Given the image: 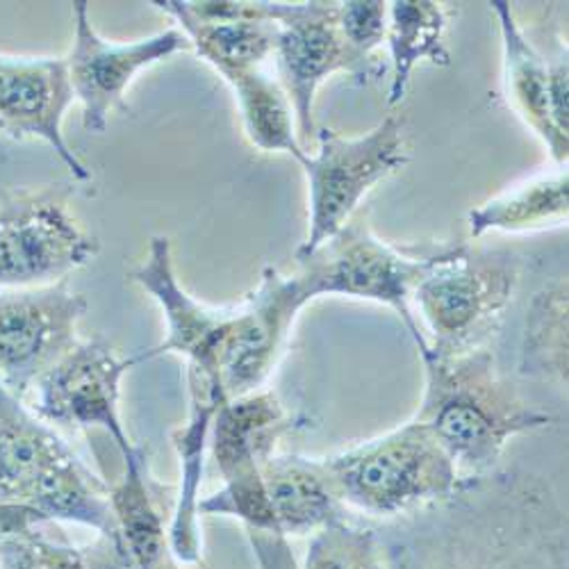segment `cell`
<instances>
[{
  "mask_svg": "<svg viewBox=\"0 0 569 569\" xmlns=\"http://www.w3.org/2000/svg\"><path fill=\"white\" fill-rule=\"evenodd\" d=\"M310 301L297 276L267 267L260 284L230 308L217 358V395L237 399L258 392L276 369L301 308Z\"/></svg>",
  "mask_w": 569,
  "mask_h": 569,
  "instance_id": "9c48e42d",
  "label": "cell"
},
{
  "mask_svg": "<svg viewBox=\"0 0 569 569\" xmlns=\"http://www.w3.org/2000/svg\"><path fill=\"white\" fill-rule=\"evenodd\" d=\"M264 492L284 538L317 536L342 525L347 506L323 460L273 453L260 467Z\"/></svg>",
  "mask_w": 569,
  "mask_h": 569,
  "instance_id": "44dd1931",
  "label": "cell"
},
{
  "mask_svg": "<svg viewBox=\"0 0 569 569\" xmlns=\"http://www.w3.org/2000/svg\"><path fill=\"white\" fill-rule=\"evenodd\" d=\"M323 462L345 506L388 521L449 499L462 483L449 453L417 419Z\"/></svg>",
  "mask_w": 569,
  "mask_h": 569,
  "instance_id": "3957f363",
  "label": "cell"
},
{
  "mask_svg": "<svg viewBox=\"0 0 569 569\" xmlns=\"http://www.w3.org/2000/svg\"><path fill=\"white\" fill-rule=\"evenodd\" d=\"M340 28L356 62L358 82L386 71L373 60V51L388 39V3L383 0H345L338 3Z\"/></svg>",
  "mask_w": 569,
  "mask_h": 569,
  "instance_id": "83f0119b",
  "label": "cell"
},
{
  "mask_svg": "<svg viewBox=\"0 0 569 569\" xmlns=\"http://www.w3.org/2000/svg\"><path fill=\"white\" fill-rule=\"evenodd\" d=\"M303 569H388L376 529L342 521L312 536Z\"/></svg>",
  "mask_w": 569,
  "mask_h": 569,
  "instance_id": "4316f807",
  "label": "cell"
},
{
  "mask_svg": "<svg viewBox=\"0 0 569 569\" xmlns=\"http://www.w3.org/2000/svg\"><path fill=\"white\" fill-rule=\"evenodd\" d=\"M388 569H567V527L529 510L471 506L467 483L445 501L376 529Z\"/></svg>",
  "mask_w": 569,
  "mask_h": 569,
  "instance_id": "6da1fadb",
  "label": "cell"
},
{
  "mask_svg": "<svg viewBox=\"0 0 569 569\" xmlns=\"http://www.w3.org/2000/svg\"><path fill=\"white\" fill-rule=\"evenodd\" d=\"M71 182L0 192V290L43 288L99 256V240L69 210Z\"/></svg>",
  "mask_w": 569,
  "mask_h": 569,
  "instance_id": "8992f818",
  "label": "cell"
},
{
  "mask_svg": "<svg viewBox=\"0 0 569 569\" xmlns=\"http://www.w3.org/2000/svg\"><path fill=\"white\" fill-rule=\"evenodd\" d=\"M426 390L417 421L433 433L453 465L483 477L501 458L510 438L553 423V417L519 397L497 371L488 347L460 353L426 349Z\"/></svg>",
  "mask_w": 569,
  "mask_h": 569,
  "instance_id": "7a4b0ae2",
  "label": "cell"
},
{
  "mask_svg": "<svg viewBox=\"0 0 569 569\" xmlns=\"http://www.w3.org/2000/svg\"><path fill=\"white\" fill-rule=\"evenodd\" d=\"M317 153L301 162L308 180V234L297 260L317 251L353 217L369 189L408 162L403 119L388 114L360 137L317 128Z\"/></svg>",
  "mask_w": 569,
  "mask_h": 569,
  "instance_id": "52a82bcc",
  "label": "cell"
},
{
  "mask_svg": "<svg viewBox=\"0 0 569 569\" xmlns=\"http://www.w3.org/2000/svg\"><path fill=\"white\" fill-rule=\"evenodd\" d=\"M447 244L431 251H401L378 237L362 221H349L317 251L297 260L295 273L308 301L347 297L392 308L406 323L419 353L429 349L412 315L410 301L419 280L445 256Z\"/></svg>",
  "mask_w": 569,
  "mask_h": 569,
  "instance_id": "5b68a950",
  "label": "cell"
},
{
  "mask_svg": "<svg viewBox=\"0 0 569 569\" xmlns=\"http://www.w3.org/2000/svg\"><path fill=\"white\" fill-rule=\"evenodd\" d=\"M503 46L506 93L515 110L545 141L558 164L569 156V69L567 53L547 60L519 28L510 3L492 0Z\"/></svg>",
  "mask_w": 569,
  "mask_h": 569,
  "instance_id": "2e32d148",
  "label": "cell"
},
{
  "mask_svg": "<svg viewBox=\"0 0 569 569\" xmlns=\"http://www.w3.org/2000/svg\"><path fill=\"white\" fill-rule=\"evenodd\" d=\"M187 43L219 76L237 69L264 67L273 58L278 23L273 3H234V0H160Z\"/></svg>",
  "mask_w": 569,
  "mask_h": 569,
  "instance_id": "e0dca14e",
  "label": "cell"
},
{
  "mask_svg": "<svg viewBox=\"0 0 569 569\" xmlns=\"http://www.w3.org/2000/svg\"><path fill=\"white\" fill-rule=\"evenodd\" d=\"M519 351V373L567 386V282L536 295Z\"/></svg>",
  "mask_w": 569,
  "mask_h": 569,
  "instance_id": "484cf974",
  "label": "cell"
},
{
  "mask_svg": "<svg viewBox=\"0 0 569 569\" xmlns=\"http://www.w3.org/2000/svg\"><path fill=\"white\" fill-rule=\"evenodd\" d=\"M73 46L67 62L73 99L82 106V126L87 132H106L112 112H126V93L134 76L153 67L187 46L178 28L158 34L114 43L103 39L91 26L89 3H73Z\"/></svg>",
  "mask_w": 569,
  "mask_h": 569,
  "instance_id": "7c38bea8",
  "label": "cell"
},
{
  "mask_svg": "<svg viewBox=\"0 0 569 569\" xmlns=\"http://www.w3.org/2000/svg\"><path fill=\"white\" fill-rule=\"evenodd\" d=\"M97 497V473L0 383V508L46 521H80Z\"/></svg>",
  "mask_w": 569,
  "mask_h": 569,
  "instance_id": "277c9868",
  "label": "cell"
},
{
  "mask_svg": "<svg viewBox=\"0 0 569 569\" xmlns=\"http://www.w3.org/2000/svg\"><path fill=\"white\" fill-rule=\"evenodd\" d=\"M128 278L151 295L167 321L164 340L156 349L134 356L137 362L176 353L187 360V367L201 371L210 383L212 397L223 401L217 395V358L230 308H210L182 288L173 267L171 242L164 234L151 237L144 262H139Z\"/></svg>",
  "mask_w": 569,
  "mask_h": 569,
  "instance_id": "5bb4252c",
  "label": "cell"
},
{
  "mask_svg": "<svg viewBox=\"0 0 569 569\" xmlns=\"http://www.w3.org/2000/svg\"><path fill=\"white\" fill-rule=\"evenodd\" d=\"M273 21L278 23L276 69L278 80L288 93L301 147L317 134L315 97L321 82L338 71L358 78L356 62L340 28L338 3H273Z\"/></svg>",
  "mask_w": 569,
  "mask_h": 569,
  "instance_id": "4fadbf2b",
  "label": "cell"
},
{
  "mask_svg": "<svg viewBox=\"0 0 569 569\" xmlns=\"http://www.w3.org/2000/svg\"><path fill=\"white\" fill-rule=\"evenodd\" d=\"M303 423L306 419L292 417L271 390L223 399L212 415L208 451L221 479H228L237 471L267 462L278 442Z\"/></svg>",
  "mask_w": 569,
  "mask_h": 569,
  "instance_id": "ffe728a7",
  "label": "cell"
},
{
  "mask_svg": "<svg viewBox=\"0 0 569 569\" xmlns=\"http://www.w3.org/2000/svg\"><path fill=\"white\" fill-rule=\"evenodd\" d=\"M137 358L121 356L103 338L78 340L37 386L34 415L46 423H62L80 431H103L112 438L121 458L130 456V440L121 419V381Z\"/></svg>",
  "mask_w": 569,
  "mask_h": 569,
  "instance_id": "30bf717a",
  "label": "cell"
},
{
  "mask_svg": "<svg viewBox=\"0 0 569 569\" xmlns=\"http://www.w3.org/2000/svg\"><path fill=\"white\" fill-rule=\"evenodd\" d=\"M19 508H0V569H134L123 545L99 536L91 545L53 540Z\"/></svg>",
  "mask_w": 569,
  "mask_h": 569,
  "instance_id": "7402d4cb",
  "label": "cell"
},
{
  "mask_svg": "<svg viewBox=\"0 0 569 569\" xmlns=\"http://www.w3.org/2000/svg\"><path fill=\"white\" fill-rule=\"evenodd\" d=\"M119 540L134 569H178L169 549L167 488L151 473L149 449L134 445L123 458V473L110 486Z\"/></svg>",
  "mask_w": 569,
  "mask_h": 569,
  "instance_id": "d6986e66",
  "label": "cell"
},
{
  "mask_svg": "<svg viewBox=\"0 0 569 569\" xmlns=\"http://www.w3.org/2000/svg\"><path fill=\"white\" fill-rule=\"evenodd\" d=\"M87 299L60 280L0 290V383L23 399L39 378L78 345Z\"/></svg>",
  "mask_w": 569,
  "mask_h": 569,
  "instance_id": "8fae6325",
  "label": "cell"
},
{
  "mask_svg": "<svg viewBox=\"0 0 569 569\" xmlns=\"http://www.w3.org/2000/svg\"><path fill=\"white\" fill-rule=\"evenodd\" d=\"M187 383L189 415L184 423L171 431V445L180 465V483L169 519V549L176 562L199 565L203 558L201 486L217 399L210 392L206 376L192 367H187Z\"/></svg>",
  "mask_w": 569,
  "mask_h": 569,
  "instance_id": "ac0fdd59",
  "label": "cell"
},
{
  "mask_svg": "<svg viewBox=\"0 0 569 569\" xmlns=\"http://www.w3.org/2000/svg\"><path fill=\"white\" fill-rule=\"evenodd\" d=\"M519 282L512 256L447 244L445 256L415 288L412 299L431 330L429 349L460 353L483 347V338L508 308Z\"/></svg>",
  "mask_w": 569,
  "mask_h": 569,
  "instance_id": "ba28073f",
  "label": "cell"
},
{
  "mask_svg": "<svg viewBox=\"0 0 569 569\" xmlns=\"http://www.w3.org/2000/svg\"><path fill=\"white\" fill-rule=\"evenodd\" d=\"M73 89L64 58H19L0 53V132L49 144L73 180L89 182L91 169L69 147L62 132Z\"/></svg>",
  "mask_w": 569,
  "mask_h": 569,
  "instance_id": "9a60e30c",
  "label": "cell"
},
{
  "mask_svg": "<svg viewBox=\"0 0 569 569\" xmlns=\"http://www.w3.org/2000/svg\"><path fill=\"white\" fill-rule=\"evenodd\" d=\"M569 212V178L556 173L538 178L510 192L473 208L469 212L471 237H483L486 232H521L542 228L547 223L567 221Z\"/></svg>",
  "mask_w": 569,
  "mask_h": 569,
  "instance_id": "d4e9b609",
  "label": "cell"
},
{
  "mask_svg": "<svg viewBox=\"0 0 569 569\" xmlns=\"http://www.w3.org/2000/svg\"><path fill=\"white\" fill-rule=\"evenodd\" d=\"M221 78L234 93L251 144L264 153H288L301 164L310 151L301 147L297 119L280 80L264 67L226 71Z\"/></svg>",
  "mask_w": 569,
  "mask_h": 569,
  "instance_id": "603a6c76",
  "label": "cell"
},
{
  "mask_svg": "<svg viewBox=\"0 0 569 569\" xmlns=\"http://www.w3.org/2000/svg\"><path fill=\"white\" fill-rule=\"evenodd\" d=\"M447 10L431 0H395L388 3V46L392 58L390 106L403 101L415 67L429 60L438 67L451 64L447 49Z\"/></svg>",
  "mask_w": 569,
  "mask_h": 569,
  "instance_id": "cb8c5ba5",
  "label": "cell"
}]
</instances>
